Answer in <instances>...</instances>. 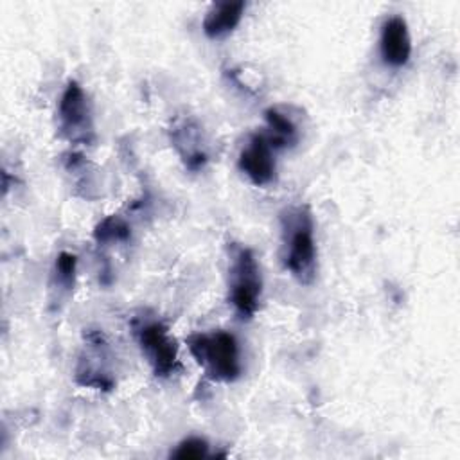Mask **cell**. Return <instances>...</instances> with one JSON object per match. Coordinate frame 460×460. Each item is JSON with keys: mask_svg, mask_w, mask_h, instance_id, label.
I'll list each match as a JSON object with an SVG mask.
<instances>
[{"mask_svg": "<svg viewBox=\"0 0 460 460\" xmlns=\"http://www.w3.org/2000/svg\"><path fill=\"white\" fill-rule=\"evenodd\" d=\"M273 147L262 133H253L239 153V169L253 185H268L275 178Z\"/></svg>", "mask_w": 460, "mask_h": 460, "instance_id": "8992f818", "label": "cell"}, {"mask_svg": "<svg viewBox=\"0 0 460 460\" xmlns=\"http://www.w3.org/2000/svg\"><path fill=\"white\" fill-rule=\"evenodd\" d=\"M129 225L119 216L104 217L93 230V237L97 243H122L129 239Z\"/></svg>", "mask_w": 460, "mask_h": 460, "instance_id": "8fae6325", "label": "cell"}, {"mask_svg": "<svg viewBox=\"0 0 460 460\" xmlns=\"http://www.w3.org/2000/svg\"><path fill=\"white\" fill-rule=\"evenodd\" d=\"M264 117H266V131H262V135L266 137V140L273 149H282L296 142L298 138L296 126L286 113L279 111L277 108H270L264 111Z\"/></svg>", "mask_w": 460, "mask_h": 460, "instance_id": "30bf717a", "label": "cell"}, {"mask_svg": "<svg viewBox=\"0 0 460 460\" xmlns=\"http://www.w3.org/2000/svg\"><path fill=\"white\" fill-rule=\"evenodd\" d=\"M230 262V302L244 320L252 318L261 304L262 279L257 259L250 248L234 246Z\"/></svg>", "mask_w": 460, "mask_h": 460, "instance_id": "3957f363", "label": "cell"}, {"mask_svg": "<svg viewBox=\"0 0 460 460\" xmlns=\"http://www.w3.org/2000/svg\"><path fill=\"white\" fill-rule=\"evenodd\" d=\"M59 129L70 140L88 142L92 135V113L84 90L79 83L70 81L59 99L58 106Z\"/></svg>", "mask_w": 460, "mask_h": 460, "instance_id": "5b68a950", "label": "cell"}, {"mask_svg": "<svg viewBox=\"0 0 460 460\" xmlns=\"http://www.w3.org/2000/svg\"><path fill=\"white\" fill-rule=\"evenodd\" d=\"M207 455H208V444L199 437H189L181 440L176 446V449L171 453V456L178 460H199V458H205Z\"/></svg>", "mask_w": 460, "mask_h": 460, "instance_id": "7c38bea8", "label": "cell"}, {"mask_svg": "<svg viewBox=\"0 0 460 460\" xmlns=\"http://www.w3.org/2000/svg\"><path fill=\"white\" fill-rule=\"evenodd\" d=\"M137 338L155 376L169 377L181 367L178 358V345L162 322L151 320L142 323L137 329Z\"/></svg>", "mask_w": 460, "mask_h": 460, "instance_id": "277c9868", "label": "cell"}, {"mask_svg": "<svg viewBox=\"0 0 460 460\" xmlns=\"http://www.w3.org/2000/svg\"><path fill=\"white\" fill-rule=\"evenodd\" d=\"M244 7L246 5L241 0L212 4L203 18V32L212 40L225 38L239 25Z\"/></svg>", "mask_w": 460, "mask_h": 460, "instance_id": "ba28073f", "label": "cell"}, {"mask_svg": "<svg viewBox=\"0 0 460 460\" xmlns=\"http://www.w3.org/2000/svg\"><path fill=\"white\" fill-rule=\"evenodd\" d=\"M282 262L302 284H311L316 273V243L313 217L307 207L296 205L282 212Z\"/></svg>", "mask_w": 460, "mask_h": 460, "instance_id": "6da1fadb", "label": "cell"}, {"mask_svg": "<svg viewBox=\"0 0 460 460\" xmlns=\"http://www.w3.org/2000/svg\"><path fill=\"white\" fill-rule=\"evenodd\" d=\"M172 142L185 164L190 171H199L207 164V151L203 149L201 138H199V128L192 122H183L174 128L172 131Z\"/></svg>", "mask_w": 460, "mask_h": 460, "instance_id": "9c48e42d", "label": "cell"}, {"mask_svg": "<svg viewBox=\"0 0 460 460\" xmlns=\"http://www.w3.org/2000/svg\"><path fill=\"white\" fill-rule=\"evenodd\" d=\"M187 345L203 370L221 383H232L241 376V354L235 336L228 331L196 332L187 338Z\"/></svg>", "mask_w": 460, "mask_h": 460, "instance_id": "7a4b0ae2", "label": "cell"}, {"mask_svg": "<svg viewBox=\"0 0 460 460\" xmlns=\"http://www.w3.org/2000/svg\"><path fill=\"white\" fill-rule=\"evenodd\" d=\"M379 52L383 61L395 68L410 61L411 40H410L406 20L402 16L395 14L383 22L381 36H379Z\"/></svg>", "mask_w": 460, "mask_h": 460, "instance_id": "52a82bcc", "label": "cell"}, {"mask_svg": "<svg viewBox=\"0 0 460 460\" xmlns=\"http://www.w3.org/2000/svg\"><path fill=\"white\" fill-rule=\"evenodd\" d=\"M75 264L77 259L74 253L68 252H61L56 259V273L58 279L61 280V284H65L66 288H70L74 284V277H75Z\"/></svg>", "mask_w": 460, "mask_h": 460, "instance_id": "4fadbf2b", "label": "cell"}]
</instances>
